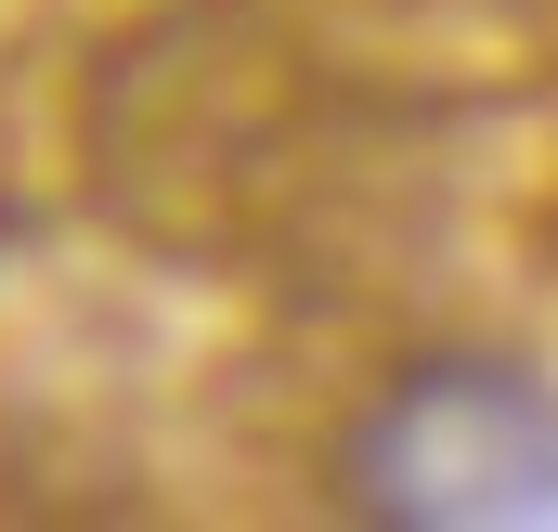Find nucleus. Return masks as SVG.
Listing matches in <instances>:
<instances>
[{"label":"nucleus","mask_w":558,"mask_h":532,"mask_svg":"<svg viewBox=\"0 0 558 532\" xmlns=\"http://www.w3.org/2000/svg\"><path fill=\"white\" fill-rule=\"evenodd\" d=\"M338 65L260 0H182L92 78V182L156 247H274L312 234V195L351 182Z\"/></svg>","instance_id":"f257e3e1"},{"label":"nucleus","mask_w":558,"mask_h":532,"mask_svg":"<svg viewBox=\"0 0 558 532\" xmlns=\"http://www.w3.org/2000/svg\"><path fill=\"white\" fill-rule=\"evenodd\" d=\"M338 507L377 532L558 520V390L520 351H416L338 428Z\"/></svg>","instance_id":"f03ea898"}]
</instances>
